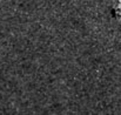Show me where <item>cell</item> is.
Returning a JSON list of instances; mask_svg holds the SVG:
<instances>
[{
  "instance_id": "6da1fadb",
  "label": "cell",
  "mask_w": 121,
  "mask_h": 115,
  "mask_svg": "<svg viewBox=\"0 0 121 115\" xmlns=\"http://www.w3.org/2000/svg\"><path fill=\"white\" fill-rule=\"evenodd\" d=\"M118 0H0V115L121 114Z\"/></svg>"
},
{
  "instance_id": "7a4b0ae2",
  "label": "cell",
  "mask_w": 121,
  "mask_h": 115,
  "mask_svg": "<svg viewBox=\"0 0 121 115\" xmlns=\"http://www.w3.org/2000/svg\"><path fill=\"white\" fill-rule=\"evenodd\" d=\"M120 14H121V8H120Z\"/></svg>"
}]
</instances>
